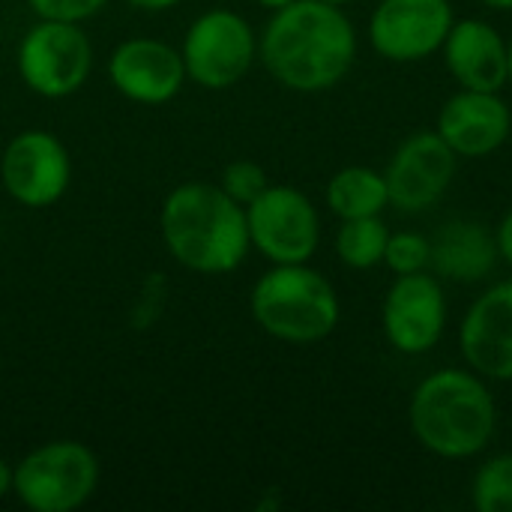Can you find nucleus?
<instances>
[{
	"mask_svg": "<svg viewBox=\"0 0 512 512\" xmlns=\"http://www.w3.org/2000/svg\"><path fill=\"white\" fill-rule=\"evenodd\" d=\"M0 177L6 192L24 207H51L63 198L72 180V162L66 147L42 132L27 129L9 141L0 162Z\"/></svg>",
	"mask_w": 512,
	"mask_h": 512,
	"instance_id": "nucleus-12",
	"label": "nucleus"
},
{
	"mask_svg": "<svg viewBox=\"0 0 512 512\" xmlns=\"http://www.w3.org/2000/svg\"><path fill=\"white\" fill-rule=\"evenodd\" d=\"M507 84H512V45H510V72H507Z\"/></svg>",
	"mask_w": 512,
	"mask_h": 512,
	"instance_id": "nucleus-30",
	"label": "nucleus"
},
{
	"mask_svg": "<svg viewBox=\"0 0 512 512\" xmlns=\"http://www.w3.org/2000/svg\"><path fill=\"white\" fill-rule=\"evenodd\" d=\"M93 66V48L78 21L39 18L18 45V72L24 84L45 96L63 99L75 93Z\"/></svg>",
	"mask_w": 512,
	"mask_h": 512,
	"instance_id": "nucleus-6",
	"label": "nucleus"
},
{
	"mask_svg": "<svg viewBox=\"0 0 512 512\" xmlns=\"http://www.w3.org/2000/svg\"><path fill=\"white\" fill-rule=\"evenodd\" d=\"M459 351L480 378L512 381V279L471 303L459 324Z\"/></svg>",
	"mask_w": 512,
	"mask_h": 512,
	"instance_id": "nucleus-13",
	"label": "nucleus"
},
{
	"mask_svg": "<svg viewBox=\"0 0 512 512\" xmlns=\"http://www.w3.org/2000/svg\"><path fill=\"white\" fill-rule=\"evenodd\" d=\"M456 159L438 132H414L405 138L384 171L390 204L402 213L435 207L456 177Z\"/></svg>",
	"mask_w": 512,
	"mask_h": 512,
	"instance_id": "nucleus-11",
	"label": "nucleus"
},
{
	"mask_svg": "<svg viewBox=\"0 0 512 512\" xmlns=\"http://www.w3.org/2000/svg\"><path fill=\"white\" fill-rule=\"evenodd\" d=\"M339 315L336 288L306 264H276L252 288V318L258 327L291 345L327 339Z\"/></svg>",
	"mask_w": 512,
	"mask_h": 512,
	"instance_id": "nucleus-4",
	"label": "nucleus"
},
{
	"mask_svg": "<svg viewBox=\"0 0 512 512\" xmlns=\"http://www.w3.org/2000/svg\"><path fill=\"white\" fill-rule=\"evenodd\" d=\"M453 21L450 0H381L369 21L372 48L393 63H417L444 48Z\"/></svg>",
	"mask_w": 512,
	"mask_h": 512,
	"instance_id": "nucleus-10",
	"label": "nucleus"
},
{
	"mask_svg": "<svg viewBox=\"0 0 512 512\" xmlns=\"http://www.w3.org/2000/svg\"><path fill=\"white\" fill-rule=\"evenodd\" d=\"M390 204L387 180L381 171H372L366 165H348L336 171L327 183V207L345 222V219H363V216H381V210Z\"/></svg>",
	"mask_w": 512,
	"mask_h": 512,
	"instance_id": "nucleus-18",
	"label": "nucleus"
},
{
	"mask_svg": "<svg viewBox=\"0 0 512 512\" xmlns=\"http://www.w3.org/2000/svg\"><path fill=\"white\" fill-rule=\"evenodd\" d=\"M429 243H432L429 270L438 279L480 282L492 273V267L498 261L495 234L474 219L447 222L435 237H429Z\"/></svg>",
	"mask_w": 512,
	"mask_h": 512,
	"instance_id": "nucleus-17",
	"label": "nucleus"
},
{
	"mask_svg": "<svg viewBox=\"0 0 512 512\" xmlns=\"http://www.w3.org/2000/svg\"><path fill=\"white\" fill-rule=\"evenodd\" d=\"M249 243L273 264H306L321 243L315 204L294 186H267L246 207Z\"/></svg>",
	"mask_w": 512,
	"mask_h": 512,
	"instance_id": "nucleus-7",
	"label": "nucleus"
},
{
	"mask_svg": "<svg viewBox=\"0 0 512 512\" xmlns=\"http://www.w3.org/2000/svg\"><path fill=\"white\" fill-rule=\"evenodd\" d=\"M162 240L195 273H231L249 252L246 207L222 186L183 183L162 204Z\"/></svg>",
	"mask_w": 512,
	"mask_h": 512,
	"instance_id": "nucleus-3",
	"label": "nucleus"
},
{
	"mask_svg": "<svg viewBox=\"0 0 512 512\" xmlns=\"http://www.w3.org/2000/svg\"><path fill=\"white\" fill-rule=\"evenodd\" d=\"M411 435L438 459L480 456L498 429V408L474 369H441L423 378L408 405Z\"/></svg>",
	"mask_w": 512,
	"mask_h": 512,
	"instance_id": "nucleus-2",
	"label": "nucleus"
},
{
	"mask_svg": "<svg viewBox=\"0 0 512 512\" xmlns=\"http://www.w3.org/2000/svg\"><path fill=\"white\" fill-rule=\"evenodd\" d=\"M444 63L462 90L501 93L510 72V45L483 18L453 21L444 39Z\"/></svg>",
	"mask_w": 512,
	"mask_h": 512,
	"instance_id": "nucleus-16",
	"label": "nucleus"
},
{
	"mask_svg": "<svg viewBox=\"0 0 512 512\" xmlns=\"http://www.w3.org/2000/svg\"><path fill=\"white\" fill-rule=\"evenodd\" d=\"M429 261H432V243L426 234H417V231H396L393 234L390 231V240L384 249V264L396 276L429 270Z\"/></svg>",
	"mask_w": 512,
	"mask_h": 512,
	"instance_id": "nucleus-21",
	"label": "nucleus"
},
{
	"mask_svg": "<svg viewBox=\"0 0 512 512\" xmlns=\"http://www.w3.org/2000/svg\"><path fill=\"white\" fill-rule=\"evenodd\" d=\"M390 240V228L381 216H363V219H345L336 234V255L345 267L354 270H372L384 264V249Z\"/></svg>",
	"mask_w": 512,
	"mask_h": 512,
	"instance_id": "nucleus-19",
	"label": "nucleus"
},
{
	"mask_svg": "<svg viewBox=\"0 0 512 512\" xmlns=\"http://www.w3.org/2000/svg\"><path fill=\"white\" fill-rule=\"evenodd\" d=\"M495 243H498V255L512 267V210L501 219V225L495 231Z\"/></svg>",
	"mask_w": 512,
	"mask_h": 512,
	"instance_id": "nucleus-24",
	"label": "nucleus"
},
{
	"mask_svg": "<svg viewBox=\"0 0 512 512\" xmlns=\"http://www.w3.org/2000/svg\"><path fill=\"white\" fill-rule=\"evenodd\" d=\"M435 132L462 159H486L507 144L512 132L510 105L492 90H459L438 114Z\"/></svg>",
	"mask_w": 512,
	"mask_h": 512,
	"instance_id": "nucleus-14",
	"label": "nucleus"
},
{
	"mask_svg": "<svg viewBox=\"0 0 512 512\" xmlns=\"http://www.w3.org/2000/svg\"><path fill=\"white\" fill-rule=\"evenodd\" d=\"M471 501L480 512H512V453L492 456L486 465H480Z\"/></svg>",
	"mask_w": 512,
	"mask_h": 512,
	"instance_id": "nucleus-20",
	"label": "nucleus"
},
{
	"mask_svg": "<svg viewBox=\"0 0 512 512\" xmlns=\"http://www.w3.org/2000/svg\"><path fill=\"white\" fill-rule=\"evenodd\" d=\"M267 171L258 165V162H249V159H240V162H231L225 171H222V189L243 207H249L264 189H267Z\"/></svg>",
	"mask_w": 512,
	"mask_h": 512,
	"instance_id": "nucleus-22",
	"label": "nucleus"
},
{
	"mask_svg": "<svg viewBox=\"0 0 512 512\" xmlns=\"http://www.w3.org/2000/svg\"><path fill=\"white\" fill-rule=\"evenodd\" d=\"M129 3L138 6V9H147V12H159V9H168V6H174L180 0H129Z\"/></svg>",
	"mask_w": 512,
	"mask_h": 512,
	"instance_id": "nucleus-25",
	"label": "nucleus"
},
{
	"mask_svg": "<svg viewBox=\"0 0 512 512\" xmlns=\"http://www.w3.org/2000/svg\"><path fill=\"white\" fill-rule=\"evenodd\" d=\"M111 84L132 102L162 105L177 96L186 81L183 54L159 39H129L108 60Z\"/></svg>",
	"mask_w": 512,
	"mask_h": 512,
	"instance_id": "nucleus-15",
	"label": "nucleus"
},
{
	"mask_svg": "<svg viewBox=\"0 0 512 512\" xmlns=\"http://www.w3.org/2000/svg\"><path fill=\"white\" fill-rule=\"evenodd\" d=\"M324 3H333V6H348V3H354V0H324Z\"/></svg>",
	"mask_w": 512,
	"mask_h": 512,
	"instance_id": "nucleus-29",
	"label": "nucleus"
},
{
	"mask_svg": "<svg viewBox=\"0 0 512 512\" xmlns=\"http://www.w3.org/2000/svg\"><path fill=\"white\" fill-rule=\"evenodd\" d=\"M99 486V462L78 441L36 447L12 471L15 498L33 512H72L84 507Z\"/></svg>",
	"mask_w": 512,
	"mask_h": 512,
	"instance_id": "nucleus-5",
	"label": "nucleus"
},
{
	"mask_svg": "<svg viewBox=\"0 0 512 512\" xmlns=\"http://www.w3.org/2000/svg\"><path fill=\"white\" fill-rule=\"evenodd\" d=\"M261 6H267V9H282V6H288V3H294V0H258Z\"/></svg>",
	"mask_w": 512,
	"mask_h": 512,
	"instance_id": "nucleus-28",
	"label": "nucleus"
},
{
	"mask_svg": "<svg viewBox=\"0 0 512 512\" xmlns=\"http://www.w3.org/2000/svg\"><path fill=\"white\" fill-rule=\"evenodd\" d=\"M483 6H489V9H501V12H507L512 9V0H480Z\"/></svg>",
	"mask_w": 512,
	"mask_h": 512,
	"instance_id": "nucleus-27",
	"label": "nucleus"
},
{
	"mask_svg": "<svg viewBox=\"0 0 512 512\" xmlns=\"http://www.w3.org/2000/svg\"><path fill=\"white\" fill-rule=\"evenodd\" d=\"M258 54L267 72L288 90L321 93L336 87L354 66L357 33L342 6L294 0L273 9Z\"/></svg>",
	"mask_w": 512,
	"mask_h": 512,
	"instance_id": "nucleus-1",
	"label": "nucleus"
},
{
	"mask_svg": "<svg viewBox=\"0 0 512 512\" xmlns=\"http://www.w3.org/2000/svg\"><path fill=\"white\" fill-rule=\"evenodd\" d=\"M186 78L207 90L234 87L258 54V39L246 18L231 9L204 12L183 39Z\"/></svg>",
	"mask_w": 512,
	"mask_h": 512,
	"instance_id": "nucleus-8",
	"label": "nucleus"
},
{
	"mask_svg": "<svg viewBox=\"0 0 512 512\" xmlns=\"http://www.w3.org/2000/svg\"><path fill=\"white\" fill-rule=\"evenodd\" d=\"M381 324L390 348L399 354H429L447 330V300L441 279L429 270L396 276L381 306Z\"/></svg>",
	"mask_w": 512,
	"mask_h": 512,
	"instance_id": "nucleus-9",
	"label": "nucleus"
},
{
	"mask_svg": "<svg viewBox=\"0 0 512 512\" xmlns=\"http://www.w3.org/2000/svg\"><path fill=\"white\" fill-rule=\"evenodd\" d=\"M6 492H12V468L0 459V498H3Z\"/></svg>",
	"mask_w": 512,
	"mask_h": 512,
	"instance_id": "nucleus-26",
	"label": "nucleus"
},
{
	"mask_svg": "<svg viewBox=\"0 0 512 512\" xmlns=\"http://www.w3.org/2000/svg\"><path fill=\"white\" fill-rule=\"evenodd\" d=\"M30 9L39 18H54V21H84L96 15L108 0H27Z\"/></svg>",
	"mask_w": 512,
	"mask_h": 512,
	"instance_id": "nucleus-23",
	"label": "nucleus"
}]
</instances>
